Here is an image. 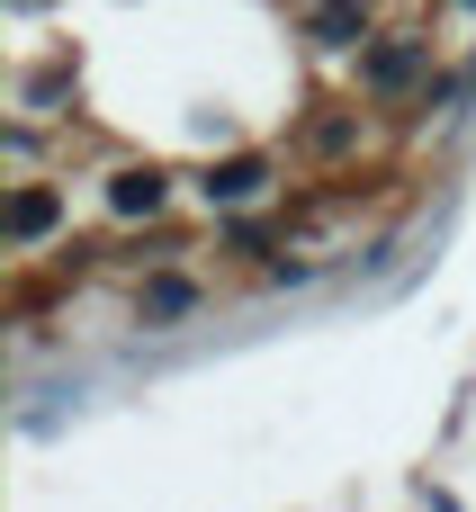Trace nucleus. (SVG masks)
<instances>
[{
  "instance_id": "1",
  "label": "nucleus",
  "mask_w": 476,
  "mask_h": 512,
  "mask_svg": "<svg viewBox=\"0 0 476 512\" xmlns=\"http://www.w3.org/2000/svg\"><path fill=\"white\" fill-rule=\"evenodd\" d=\"M414 72H423V45H414V36H396V45H378V54L360 63V81H369V90H405Z\"/></svg>"
},
{
  "instance_id": "2",
  "label": "nucleus",
  "mask_w": 476,
  "mask_h": 512,
  "mask_svg": "<svg viewBox=\"0 0 476 512\" xmlns=\"http://www.w3.org/2000/svg\"><path fill=\"white\" fill-rule=\"evenodd\" d=\"M189 306H198V288H189V279H144V297H135V315H144V324H180Z\"/></svg>"
},
{
  "instance_id": "3",
  "label": "nucleus",
  "mask_w": 476,
  "mask_h": 512,
  "mask_svg": "<svg viewBox=\"0 0 476 512\" xmlns=\"http://www.w3.org/2000/svg\"><path fill=\"white\" fill-rule=\"evenodd\" d=\"M315 27H324L333 45H351V27H369V9H360V0H324V9H315Z\"/></svg>"
}]
</instances>
